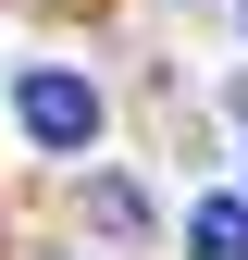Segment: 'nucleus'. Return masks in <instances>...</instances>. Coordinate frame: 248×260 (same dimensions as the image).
<instances>
[{
    "mask_svg": "<svg viewBox=\"0 0 248 260\" xmlns=\"http://www.w3.org/2000/svg\"><path fill=\"white\" fill-rule=\"evenodd\" d=\"M13 112H25V137H50V149H87V137H100V87H87V75H25Z\"/></svg>",
    "mask_w": 248,
    "mask_h": 260,
    "instance_id": "f257e3e1",
    "label": "nucleus"
},
{
    "mask_svg": "<svg viewBox=\"0 0 248 260\" xmlns=\"http://www.w3.org/2000/svg\"><path fill=\"white\" fill-rule=\"evenodd\" d=\"M186 260H248V199H199V223H186Z\"/></svg>",
    "mask_w": 248,
    "mask_h": 260,
    "instance_id": "f03ea898",
    "label": "nucleus"
}]
</instances>
